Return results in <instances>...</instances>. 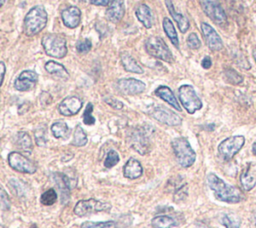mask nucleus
Listing matches in <instances>:
<instances>
[{
	"mask_svg": "<svg viewBox=\"0 0 256 228\" xmlns=\"http://www.w3.org/2000/svg\"><path fill=\"white\" fill-rule=\"evenodd\" d=\"M207 184L213 191L217 200L226 203H239L244 199V195L240 189L227 184L219 178L214 173L207 175Z\"/></svg>",
	"mask_w": 256,
	"mask_h": 228,
	"instance_id": "obj_1",
	"label": "nucleus"
},
{
	"mask_svg": "<svg viewBox=\"0 0 256 228\" xmlns=\"http://www.w3.org/2000/svg\"><path fill=\"white\" fill-rule=\"evenodd\" d=\"M48 16L43 6L37 5L29 10L24 18L23 32L27 36H34L43 30L47 24Z\"/></svg>",
	"mask_w": 256,
	"mask_h": 228,
	"instance_id": "obj_2",
	"label": "nucleus"
},
{
	"mask_svg": "<svg viewBox=\"0 0 256 228\" xmlns=\"http://www.w3.org/2000/svg\"><path fill=\"white\" fill-rule=\"evenodd\" d=\"M176 160L181 167L187 168L194 164L196 160V153L192 149L188 140L184 137H178L171 142Z\"/></svg>",
	"mask_w": 256,
	"mask_h": 228,
	"instance_id": "obj_3",
	"label": "nucleus"
},
{
	"mask_svg": "<svg viewBox=\"0 0 256 228\" xmlns=\"http://www.w3.org/2000/svg\"><path fill=\"white\" fill-rule=\"evenodd\" d=\"M41 44L46 54L55 58H63L67 54L66 39L61 34L49 33L42 37Z\"/></svg>",
	"mask_w": 256,
	"mask_h": 228,
	"instance_id": "obj_4",
	"label": "nucleus"
},
{
	"mask_svg": "<svg viewBox=\"0 0 256 228\" xmlns=\"http://www.w3.org/2000/svg\"><path fill=\"white\" fill-rule=\"evenodd\" d=\"M145 50L147 53L157 59L165 62H173V56L171 51L168 48L164 40L160 37L152 36L145 41Z\"/></svg>",
	"mask_w": 256,
	"mask_h": 228,
	"instance_id": "obj_5",
	"label": "nucleus"
},
{
	"mask_svg": "<svg viewBox=\"0 0 256 228\" xmlns=\"http://www.w3.org/2000/svg\"><path fill=\"white\" fill-rule=\"evenodd\" d=\"M178 95L183 107L189 114H193L202 108V102L191 85L184 84L180 86Z\"/></svg>",
	"mask_w": 256,
	"mask_h": 228,
	"instance_id": "obj_6",
	"label": "nucleus"
},
{
	"mask_svg": "<svg viewBox=\"0 0 256 228\" xmlns=\"http://www.w3.org/2000/svg\"><path fill=\"white\" fill-rule=\"evenodd\" d=\"M245 144V138L242 135L231 136L224 139L218 145V153L225 161L231 160L233 157L241 150Z\"/></svg>",
	"mask_w": 256,
	"mask_h": 228,
	"instance_id": "obj_7",
	"label": "nucleus"
},
{
	"mask_svg": "<svg viewBox=\"0 0 256 228\" xmlns=\"http://www.w3.org/2000/svg\"><path fill=\"white\" fill-rule=\"evenodd\" d=\"M129 143L139 154H147L150 151V131L146 127H136L129 136Z\"/></svg>",
	"mask_w": 256,
	"mask_h": 228,
	"instance_id": "obj_8",
	"label": "nucleus"
},
{
	"mask_svg": "<svg viewBox=\"0 0 256 228\" xmlns=\"http://www.w3.org/2000/svg\"><path fill=\"white\" fill-rule=\"evenodd\" d=\"M111 208L110 204L101 202L99 200L90 198L87 200H80L76 203L73 212L79 217H84L100 211H107Z\"/></svg>",
	"mask_w": 256,
	"mask_h": 228,
	"instance_id": "obj_9",
	"label": "nucleus"
},
{
	"mask_svg": "<svg viewBox=\"0 0 256 228\" xmlns=\"http://www.w3.org/2000/svg\"><path fill=\"white\" fill-rule=\"evenodd\" d=\"M202 10L209 18L218 25L224 24L227 21V16L221 6L219 0H199Z\"/></svg>",
	"mask_w": 256,
	"mask_h": 228,
	"instance_id": "obj_10",
	"label": "nucleus"
},
{
	"mask_svg": "<svg viewBox=\"0 0 256 228\" xmlns=\"http://www.w3.org/2000/svg\"><path fill=\"white\" fill-rule=\"evenodd\" d=\"M7 161L9 166L17 171L26 174H33L36 172V166L27 157L22 155L19 152H11L8 154Z\"/></svg>",
	"mask_w": 256,
	"mask_h": 228,
	"instance_id": "obj_11",
	"label": "nucleus"
},
{
	"mask_svg": "<svg viewBox=\"0 0 256 228\" xmlns=\"http://www.w3.org/2000/svg\"><path fill=\"white\" fill-rule=\"evenodd\" d=\"M151 116L160 123L168 126H177L182 123V119L179 115L163 106L155 107L152 110Z\"/></svg>",
	"mask_w": 256,
	"mask_h": 228,
	"instance_id": "obj_12",
	"label": "nucleus"
},
{
	"mask_svg": "<svg viewBox=\"0 0 256 228\" xmlns=\"http://www.w3.org/2000/svg\"><path fill=\"white\" fill-rule=\"evenodd\" d=\"M117 88L124 95H137L144 92L146 85L137 79L123 78L117 81Z\"/></svg>",
	"mask_w": 256,
	"mask_h": 228,
	"instance_id": "obj_13",
	"label": "nucleus"
},
{
	"mask_svg": "<svg viewBox=\"0 0 256 228\" xmlns=\"http://www.w3.org/2000/svg\"><path fill=\"white\" fill-rule=\"evenodd\" d=\"M38 80V74L32 70H24L16 78L14 87L18 91H29L35 87Z\"/></svg>",
	"mask_w": 256,
	"mask_h": 228,
	"instance_id": "obj_14",
	"label": "nucleus"
},
{
	"mask_svg": "<svg viewBox=\"0 0 256 228\" xmlns=\"http://www.w3.org/2000/svg\"><path fill=\"white\" fill-rule=\"evenodd\" d=\"M201 30H202L203 37L205 39L209 49H211L212 51H219L223 48L222 39H221L219 34L215 31V29L211 25H209L206 22H202Z\"/></svg>",
	"mask_w": 256,
	"mask_h": 228,
	"instance_id": "obj_15",
	"label": "nucleus"
},
{
	"mask_svg": "<svg viewBox=\"0 0 256 228\" xmlns=\"http://www.w3.org/2000/svg\"><path fill=\"white\" fill-rule=\"evenodd\" d=\"M82 100L76 96H68L64 98L58 106V111L63 116L76 115L82 108Z\"/></svg>",
	"mask_w": 256,
	"mask_h": 228,
	"instance_id": "obj_16",
	"label": "nucleus"
},
{
	"mask_svg": "<svg viewBox=\"0 0 256 228\" xmlns=\"http://www.w3.org/2000/svg\"><path fill=\"white\" fill-rule=\"evenodd\" d=\"M125 0H112L110 6L106 10L107 19L112 23H118L125 13Z\"/></svg>",
	"mask_w": 256,
	"mask_h": 228,
	"instance_id": "obj_17",
	"label": "nucleus"
},
{
	"mask_svg": "<svg viewBox=\"0 0 256 228\" xmlns=\"http://www.w3.org/2000/svg\"><path fill=\"white\" fill-rule=\"evenodd\" d=\"M62 21L68 28H76L81 21V11L75 6H70L64 9L61 13Z\"/></svg>",
	"mask_w": 256,
	"mask_h": 228,
	"instance_id": "obj_18",
	"label": "nucleus"
},
{
	"mask_svg": "<svg viewBox=\"0 0 256 228\" xmlns=\"http://www.w3.org/2000/svg\"><path fill=\"white\" fill-rule=\"evenodd\" d=\"M240 183L245 191H250L256 185V163H247L240 176Z\"/></svg>",
	"mask_w": 256,
	"mask_h": 228,
	"instance_id": "obj_19",
	"label": "nucleus"
},
{
	"mask_svg": "<svg viewBox=\"0 0 256 228\" xmlns=\"http://www.w3.org/2000/svg\"><path fill=\"white\" fill-rule=\"evenodd\" d=\"M142 174H143L142 165L137 159L131 157V158L128 159V161L125 163L123 167L124 177L130 180H134V179H137L141 177Z\"/></svg>",
	"mask_w": 256,
	"mask_h": 228,
	"instance_id": "obj_20",
	"label": "nucleus"
},
{
	"mask_svg": "<svg viewBox=\"0 0 256 228\" xmlns=\"http://www.w3.org/2000/svg\"><path fill=\"white\" fill-rule=\"evenodd\" d=\"M165 3H166L167 9H168L170 15H171L172 18L176 21L179 30L182 33H185L189 28V21H188V19H187V17L182 15L181 13H178L175 10L173 3H172V0H165Z\"/></svg>",
	"mask_w": 256,
	"mask_h": 228,
	"instance_id": "obj_21",
	"label": "nucleus"
},
{
	"mask_svg": "<svg viewBox=\"0 0 256 228\" xmlns=\"http://www.w3.org/2000/svg\"><path fill=\"white\" fill-rule=\"evenodd\" d=\"M155 95L167 102L170 106H172L177 111H181V107L178 103V100L176 99L174 93L172 90L167 86H159L158 88L155 90Z\"/></svg>",
	"mask_w": 256,
	"mask_h": 228,
	"instance_id": "obj_22",
	"label": "nucleus"
},
{
	"mask_svg": "<svg viewBox=\"0 0 256 228\" xmlns=\"http://www.w3.org/2000/svg\"><path fill=\"white\" fill-rule=\"evenodd\" d=\"M135 15L145 28H151L153 24H154V17H153V13L146 4H140L137 8H136Z\"/></svg>",
	"mask_w": 256,
	"mask_h": 228,
	"instance_id": "obj_23",
	"label": "nucleus"
},
{
	"mask_svg": "<svg viewBox=\"0 0 256 228\" xmlns=\"http://www.w3.org/2000/svg\"><path fill=\"white\" fill-rule=\"evenodd\" d=\"M54 175V182L57 185L60 194H61V199L62 202L69 199V192H70V179L68 178L65 174L62 173H55Z\"/></svg>",
	"mask_w": 256,
	"mask_h": 228,
	"instance_id": "obj_24",
	"label": "nucleus"
},
{
	"mask_svg": "<svg viewBox=\"0 0 256 228\" xmlns=\"http://www.w3.org/2000/svg\"><path fill=\"white\" fill-rule=\"evenodd\" d=\"M120 59H121V64L126 71L132 72V73H137V74L143 73L142 67L129 53H127V52H122L120 55Z\"/></svg>",
	"mask_w": 256,
	"mask_h": 228,
	"instance_id": "obj_25",
	"label": "nucleus"
},
{
	"mask_svg": "<svg viewBox=\"0 0 256 228\" xmlns=\"http://www.w3.org/2000/svg\"><path fill=\"white\" fill-rule=\"evenodd\" d=\"M45 70L49 74L53 75L55 77H58V78H61L63 80H67V79H69V77H70V75H69V73H68L66 68L62 64L57 63L55 61L46 62Z\"/></svg>",
	"mask_w": 256,
	"mask_h": 228,
	"instance_id": "obj_26",
	"label": "nucleus"
},
{
	"mask_svg": "<svg viewBox=\"0 0 256 228\" xmlns=\"http://www.w3.org/2000/svg\"><path fill=\"white\" fill-rule=\"evenodd\" d=\"M15 143L17 146L19 147V149L23 150L26 153H30L33 149L32 139L30 137V135L24 131H19L18 133L16 134Z\"/></svg>",
	"mask_w": 256,
	"mask_h": 228,
	"instance_id": "obj_27",
	"label": "nucleus"
},
{
	"mask_svg": "<svg viewBox=\"0 0 256 228\" xmlns=\"http://www.w3.org/2000/svg\"><path fill=\"white\" fill-rule=\"evenodd\" d=\"M219 222L225 228H239L241 225L240 217L235 213H222L219 217Z\"/></svg>",
	"mask_w": 256,
	"mask_h": 228,
	"instance_id": "obj_28",
	"label": "nucleus"
},
{
	"mask_svg": "<svg viewBox=\"0 0 256 228\" xmlns=\"http://www.w3.org/2000/svg\"><path fill=\"white\" fill-rule=\"evenodd\" d=\"M163 29L165 31V34L167 35V37L170 39V41L172 42V44L178 48L179 46V40H178V35L175 30V27L172 23V21L170 20L168 17H165L163 19Z\"/></svg>",
	"mask_w": 256,
	"mask_h": 228,
	"instance_id": "obj_29",
	"label": "nucleus"
},
{
	"mask_svg": "<svg viewBox=\"0 0 256 228\" xmlns=\"http://www.w3.org/2000/svg\"><path fill=\"white\" fill-rule=\"evenodd\" d=\"M51 132H52L53 136L57 139H66L68 136H69L70 130L65 122L56 121L51 125Z\"/></svg>",
	"mask_w": 256,
	"mask_h": 228,
	"instance_id": "obj_30",
	"label": "nucleus"
},
{
	"mask_svg": "<svg viewBox=\"0 0 256 228\" xmlns=\"http://www.w3.org/2000/svg\"><path fill=\"white\" fill-rule=\"evenodd\" d=\"M151 226L153 228H172L176 226L174 218L167 215H159L151 220Z\"/></svg>",
	"mask_w": 256,
	"mask_h": 228,
	"instance_id": "obj_31",
	"label": "nucleus"
},
{
	"mask_svg": "<svg viewBox=\"0 0 256 228\" xmlns=\"http://www.w3.org/2000/svg\"><path fill=\"white\" fill-rule=\"evenodd\" d=\"M87 141H88V138H87L86 132L84 131V129L80 125H77L73 133V139H72L71 144L76 147H82L84 145H86Z\"/></svg>",
	"mask_w": 256,
	"mask_h": 228,
	"instance_id": "obj_32",
	"label": "nucleus"
},
{
	"mask_svg": "<svg viewBox=\"0 0 256 228\" xmlns=\"http://www.w3.org/2000/svg\"><path fill=\"white\" fill-rule=\"evenodd\" d=\"M56 201H57V193L53 188L48 189L40 196V202H41V204H43L45 206L53 205Z\"/></svg>",
	"mask_w": 256,
	"mask_h": 228,
	"instance_id": "obj_33",
	"label": "nucleus"
},
{
	"mask_svg": "<svg viewBox=\"0 0 256 228\" xmlns=\"http://www.w3.org/2000/svg\"><path fill=\"white\" fill-rule=\"evenodd\" d=\"M81 228H117V224L115 221L112 220L104 222L85 221L81 224Z\"/></svg>",
	"mask_w": 256,
	"mask_h": 228,
	"instance_id": "obj_34",
	"label": "nucleus"
},
{
	"mask_svg": "<svg viewBox=\"0 0 256 228\" xmlns=\"http://www.w3.org/2000/svg\"><path fill=\"white\" fill-rule=\"evenodd\" d=\"M224 76L226 80L233 85H238L243 82V77L232 68H226L224 70Z\"/></svg>",
	"mask_w": 256,
	"mask_h": 228,
	"instance_id": "obj_35",
	"label": "nucleus"
},
{
	"mask_svg": "<svg viewBox=\"0 0 256 228\" xmlns=\"http://www.w3.org/2000/svg\"><path fill=\"white\" fill-rule=\"evenodd\" d=\"M119 161H120V156H119V154L113 149L109 150L104 159V167L112 168L116 164H118Z\"/></svg>",
	"mask_w": 256,
	"mask_h": 228,
	"instance_id": "obj_36",
	"label": "nucleus"
},
{
	"mask_svg": "<svg viewBox=\"0 0 256 228\" xmlns=\"http://www.w3.org/2000/svg\"><path fill=\"white\" fill-rule=\"evenodd\" d=\"M92 112H93V104L92 103H88L86 108H85V111L83 113V122L84 124L86 125H93L95 124V118L92 116Z\"/></svg>",
	"mask_w": 256,
	"mask_h": 228,
	"instance_id": "obj_37",
	"label": "nucleus"
},
{
	"mask_svg": "<svg viewBox=\"0 0 256 228\" xmlns=\"http://www.w3.org/2000/svg\"><path fill=\"white\" fill-rule=\"evenodd\" d=\"M34 137H35L36 144L40 147L45 146L47 143V136H46V130L43 127H38L35 131H34Z\"/></svg>",
	"mask_w": 256,
	"mask_h": 228,
	"instance_id": "obj_38",
	"label": "nucleus"
},
{
	"mask_svg": "<svg viewBox=\"0 0 256 228\" xmlns=\"http://www.w3.org/2000/svg\"><path fill=\"white\" fill-rule=\"evenodd\" d=\"M92 47V43L89 39H83L77 42L76 44V50L81 54H86L90 51Z\"/></svg>",
	"mask_w": 256,
	"mask_h": 228,
	"instance_id": "obj_39",
	"label": "nucleus"
},
{
	"mask_svg": "<svg viewBox=\"0 0 256 228\" xmlns=\"http://www.w3.org/2000/svg\"><path fill=\"white\" fill-rule=\"evenodd\" d=\"M187 45L191 49H198L201 47L200 39L198 38L196 33H191L187 38Z\"/></svg>",
	"mask_w": 256,
	"mask_h": 228,
	"instance_id": "obj_40",
	"label": "nucleus"
},
{
	"mask_svg": "<svg viewBox=\"0 0 256 228\" xmlns=\"http://www.w3.org/2000/svg\"><path fill=\"white\" fill-rule=\"evenodd\" d=\"M104 101L109 105V106H111L114 109L120 110V109L123 108V103L121 101H119V100L115 99V98L106 97V98H104Z\"/></svg>",
	"mask_w": 256,
	"mask_h": 228,
	"instance_id": "obj_41",
	"label": "nucleus"
},
{
	"mask_svg": "<svg viewBox=\"0 0 256 228\" xmlns=\"http://www.w3.org/2000/svg\"><path fill=\"white\" fill-rule=\"evenodd\" d=\"M1 204H2L3 209H9V207H10V202H9L8 196L6 195V192L3 188L1 189Z\"/></svg>",
	"mask_w": 256,
	"mask_h": 228,
	"instance_id": "obj_42",
	"label": "nucleus"
},
{
	"mask_svg": "<svg viewBox=\"0 0 256 228\" xmlns=\"http://www.w3.org/2000/svg\"><path fill=\"white\" fill-rule=\"evenodd\" d=\"M90 3L96 6H107L110 3V0H90Z\"/></svg>",
	"mask_w": 256,
	"mask_h": 228,
	"instance_id": "obj_43",
	"label": "nucleus"
},
{
	"mask_svg": "<svg viewBox=\"0 0 256 228\" xmlns=\"http://www.w3.org/2000/svg\"><path fill=\"white\" fill-rule=\"evenodd\" d=\"M201 65H202V67L204 69H209L211 67V65H212V61H211L210 57H208V56L204 57L202 62H201Z\"/></svg>",
	"mask_w": 256,
	"mask_h": 228,
	"instance_id": "obj_44",
	"label": "nucleus"
},
{
	"mask_svg": "<svg viewBox=\"0 0 256 228\" xmlns=\"http://www.w3.org/2000/svg\"><path fill=\"white\" fill-rule=\"evenodd\" d=\"M0 67H1V85H2L3 84V81H4L5 71H6V68H5L4 62H0Z\"/></svg>",
	"mask_w": 256,
	"mask_h": 228,
	"instance_id": "obj_45",
	"label": "nucleus"
},
{
	"mask_svg": "<svg viewBox=\"0 0 256 228\" xmlns=\"http://www.w3.org/2000/svg\"><path fill=\"white\" fill-rule=\"evenodd\" d=\"M252 153L254 155H256V142H254L253 145H252Z\"/></svg>",
	"mask_w": 256,
	"mask_h": 228,
	"instance_id": "obj_46",
	"label": "nucleus"
},
{
	"mask_svg": "<svg viewBox=\"0 0 256 228\" xmlns=\"http://www.w3.org/2000/svg\"><path fill=\"white\" fill-rule=\"evenodd\" d=\"M253 58H254V60L256 62V49L253 51Z\"/></svg>",
	"mask_w": 256,
	"mask_h": 228,
	"instance_id": "obj_47",
	"label": "nucleus"
},
{
	"mask_svg": "<svg viewBox=\"0 0 256 228\" xmlns=\"http://www.w3.org/2000/svg\"><path fill=\"white\" fill-rule=\"evenodd\" d=\"M5 1H6V0H1V6H3V5H4Z\"/></svg>",
	"mask_w": 256,
	"mask_h": 228,
	"instance_id": "obj_48",
	"label": "nucleus"
},
{
	"mask_svg": "<svg viewBox=\"0 0 256 228\" xmlns=\"http://www.w3.org/2000/svg\"><path fill=\"white\" fill-rule=\"evenodd\" d=\"M255 226H256V215H255Z\"/></svg>",
	"mask_w": 256,
	"mask_h": 228,
	"instance_id": "obj_49",
	"label": "nucleus"
}]
</instances>
